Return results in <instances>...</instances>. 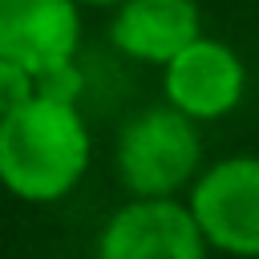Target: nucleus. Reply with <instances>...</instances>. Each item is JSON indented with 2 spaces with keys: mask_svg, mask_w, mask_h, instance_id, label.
I'll list each match as a JSON object with an SVG mask.
<instances>
[{
  "mask_svg": "<svg viewBox=\"0 0 259 259\" xmlns=\"http://www.w3.org/2000/svg\"><path fill=\"white\" fill-rule=\"evenodd\" d=\"M81 4L77 0H0V57L24 65L32 77L77 61Z\"/></svg>",
  "mask_w": 259,
  "mask_h": 259,
  "instance_id": "nucleus-6",
  "label": "nucleus"
},
{
  "mask_svg": "<svg viewBox=\"0 0 259 259\" xmlns=\"http://www.w3.org/2000/svg\"><path fill=\"white\" fill-rule=\"evenodd\" d=\"M186 206L206 247L259 259V154H235L206 166L194 178Z\"/></svg>",
  "mask_w": 259,
  "mask_h": 259,
  "instance_id": "nucleus-3",
  "label": "nucleus"
},
{
  "mask_svg": "<svg viewBox=\"0 0 259 259\" xmlns=\"http://www.w3.org/2000/svg\"><path fill=\"white\" fill-rule=\"evenodd\" d=\"M194 36H202V16L194 0H121L113 4L109 40L130 61L166 65Z\"/></svg>",
  "mask_w": 259,
  "mask_h": 259,
  "instance_id": "nucleus-7",
  "label": "nucleus"
},
{
  "mask_svg": "<svg viewBox=\"0 0 259 259\" xmlns=\"http://www.w3.org/2000/svg\"><path fill=\"white\" fill-rule=\"evenodd\" d=\"M113 162L121 186L134 198H174L186 182H194L202 162L198 121L170 101L142 109L121 125Z\"/></svg>",
  "mask_w": 259,
  "mask_h": 259,
  "instance_id": "nucleus-2",
  "label": "nucleus"
},
{
  "mask_svg": "<svg viewBox=\"0 0 259 259\" xmlns=\"http://www.w3.org/2000/svg\"><path fill=\"white\" fill-rule=\"evenodd\" d=\"M32 97H36V81H32V73H28L24 65L0 57V117L12 113V109H20V105L32 101Z\"/></svg>",
  "mask_w": 259,
  "mask_h": 259,
  "instance_id": "nucleus-9",
  "label": "nucleus"
},
{
  "mask_svg": "<svg viewBox=\"0 0 259 259\" xmlns=\"http://www.w3.org/2000/svg\"><path fill=\"white\" fill-rule=\"evenodd\" d=\"M89 130L77 105L32 97L0 117V186L20 202H57L89 170Z\"/></svg>",
  "mask_w": 259,
  "mask_h": 259,
  "instance_id": "nucleus-1",
  "label": "nucleus"
},
{
  "mask_svg": "<svg viewBox=\"0 0 259 259\" xmlns=\"http://www.w3.org/2000/svg\"><path fill=\"white\" fill-rule=\"evenodd\" d=\"M97 259H206V239L178 198H130L97 235Z\"/></svg>",
  "mask_w": 259,
  "mask_h": 259,
  "instance_id": "nucleus-4",
  "label": "nucleus"
},
{
  "mask_svg": "<svg viewBox=\"0 0 259 259\" xmlns=\"http://www.w3.org/2000/svg\"><path fill=\"white\" fill-rule=\"evenodd\" d=\"M77 4H93V8H113V4H121V0H77Z\"/></svg>",
  "mask_w": 259,
  "mask_h": 259,
  "instance_id": "nucleus-10",
  "label": "nucleus"
},
{
  "mask_svg": "<svg viewBox=\"0 0 259 259\" xmlns=\"http://www.w3.org/2000/svg\"><path fill=\"white\" fill-rule=\"evenodd\" d=\"M247 89V69L239 53L214 36H194L178 57L162 65V93L174 109L194 121L227 117Z\"/></svg>",
  "mask_w": 259,
  "mask_h": 259,
  "instance_id": "nucleus-5",
  "label": "nucleus"
},
{
  "mask_svg": "<svg viewBox=\"0 0 259 259\" xmlns=\"http://www.w3.org/2000/svg\"><path fill=\"white\" fill-rule=\"evenodd\" d=\"M32 81H36V93H40V97H53V101H69V105H77V97H81V89H85V77H81L77 61L53 65V69L36 73Z\"/></svg>",
  "mask_w": 259,
  "mask_h": 259,
  "instance_id": "nucleus-8",
  "label": "nucleus"
}]
</instances>
